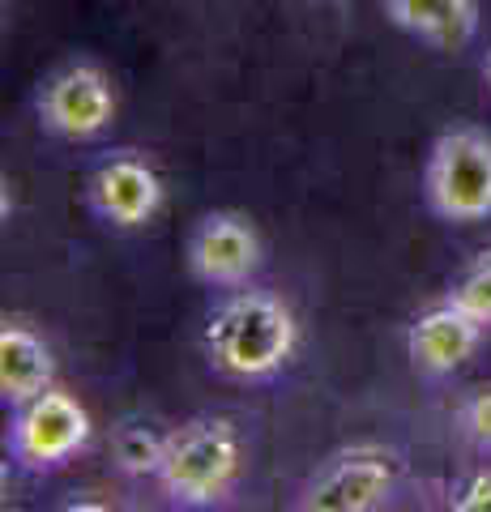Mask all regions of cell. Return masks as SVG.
<instances>
[{
    "instance_id": "6da1fadb",
    "label": "cell",
    "mask_w": 491,
    "mask_h": 512,
    "mask_svg": "<svg viewBox=\"0 0 491 512\" xmlns=\"http://www.w3.org/2000/svg\"><path fill=\"white\" fill-rule=\"evenodd\" d=\"M299 346V320L278 295L240 286L227 291V299L214 303L201 329V350L210 367L227 380L257 384L278 376L295 359Z\"/></svg>"
},
{
    "instance_id": "7a4b0ae2",
    "label": "cell",
    "mask_w": 491,
    "mask_h": 512,
    "mask_svg": "<svg viewBox=\"0 0 491 512\" xmlns=\"http://www.w3.org/2000/svg\"><path fill=\"white\" fill-rule=\"evenodd\" d=\"M244 444L240 431L223 414H197L167 431L163 466L154 483L158 495L176 508H214L240 483Z\"/></svg>"
},
{
    "instance_id": "3957f363",
    "label": "cell",
    "mask_w": 491,
    "mask_h": 512,
    "mask_svg": "<svg viewBox=\"0 0 491 512\" xmlns=\"http://www.w3.org/2000/svg\"><path fill=\"white\" fill-rule=\"evenodd\" d=\"M406 461L389 444H342L334 448L304 483H299L291 508L299 512H376L389 508L402 491Z\"/></svg>"
},
{
    "instance_id": "277c9868",
    "label": "cell",
    "mask_w": 491,
    "mask_h": 512,
    "mask_svg": "<svg viewBox=\"0 0 491 512\" xmlns=\"http://www.w3.org/2000/svg\"><path fill=\"white\" fill-rule=\"evenodd\" d=\"M423 201L440 222L474 227L491 218V133L474 124L445 128L423 163Z\"/></svg>"
},
{
    "instance_id": "5b68a950",
    "label": "cell",
    "mask_w": 491,
    "mask_h": 512,
    "mask_svg": "<svg viewBox=\"0 0 491 512\" xmlns=\"http://www.w3.org/2000/svg\"><path fill=\"white\" fill-rule=\"evenodd\" d=\"M116 82L103 64L69 60L52 69L35 90V120L60 141H94L116 120Z\"/></svg>"
},
{
    "instance_id": "8992f818",
    "label": "cell",
    "mask_w": 491,
    "mask_h": 512,
    "mask_svg": "<svg viewBox=\"0 0 491 512\" xmlns=\"http://www.w3.org/2000/svg\"><path fill=\"white\" fill-rule=\"evenodd\" d=\"M90 444V414L65 389H43L39 397L13 406L9 414V453L26 470H60Z\"/></svg>"
},
{
    "instance_id": "52a82bcc",
    "label": "cell",
    "mask_w": 491,
    "mask_h": 512,
    "mask_svg": "<svg viewBox=\"0 0 491 512\" xmlns=\"http://www.w3.org/2000/svg\"><path fill=\"white\" fill-rule=\"evenodd\" d=\"M163 175L137 150H112L94 163L86 180V205L90 214L116 231H141L150 227L163 210Z\"/></svg>"
},
{
    "instance_id": "ba28073f",
    "label": "cell",
    "mask_w": 491,
    "mask_h": 512,
    "mask_svg": "<svg viewBox=\"0 0 491 512\" xmlns=\"http://www.w3.org/2000/svg\"><path fill=\"white\" fill-rule=\"evenodd\" d=\"M188 274L201 286H214V291H240L257 278V269L265 261V244L261 231L248 214L235 210H214L205 214L193 235H188L184 248Z\"/></svg>"
},
{
    "instance_id": "9c48e42d",
    "label": "cell",
    "mask_w": 491,
    "mask_h": 512,
    "mask_svg": "<svg viewBox=\"0 0 491 512\" xmlns=\"http://www.w3.org/2000/svg\"><path fill=\"white\" fill-rule=\"evenodd\" d=\"M483 325L474 312H466L457 299H436L406 325V359L423 376H453L462 363L474 359L483 346Z\"/></svg>"
},
{
    "instance_id": "30bf717a",
    "label": "cell",
    "mask_w": 491,
    "mask_h": 512,
    "mask_svg": "<svg viewBox=\"0 0 491 512\" xmlns=\"http://www.w3.org/2000/svg\"><path fill=\"white\" fill-rule=\"evenodd\" d=\"M385 18L402 35L419 39L436 52H457L479 35V0H380Z\"/></svg>"
},
{
    "instance_id": "8fae6325",
    "label": "cell",
    "mask_w": 491,
    "mask_h": 512,
    "mask_svg": "<svg viewBox=\"0 0 491 512\" xmlns=\"http://www.w3.org/2000/svg\"><path fill=\"white\" fill-rule=\"evenodd\" d=\"M56 384V359L52 346L22 320H5L0 329V402L9 410L39 397Z\"/></svg>"
},
{
    "instance_id": "7c38bea8",
    "label": "cell",
    "mask_w": 491,
    "mask_h": 512,
    "mask_svg": "<svg viewBox=\"0 0 491 512\" xmlns=\"http://www.w3.org/2000/svg\"><path fill=\"white\" fill-rule=\"evenodd\" d=\"M167 431H158L146 419H124L112 431V461L124 478H154L163 466Z\"/></svg>"
},
{
    "instance_id": "4fadbf2b",
    "label": "cell",
    "mask_w": 491,
    "mask_h": 512,
    "mask_svg": "<svg viewBox=\"0 0 491 512\" xmlns=\"http://www.w3.org/2000/svg\"><path fill=\"white\" fill-rule=\"evenodd\" d=\"M445 295L462 303L466 312H474L483 325H491V248H483L479 256H474L462 274L453 278V286Z\"/></svg>"
},
{
    "instance_id": "5bb4252c",
    "label": "cell",
    "mask_w": 491,
    "mask_h": 512,
    "mask_svg": "<svg viewBox=\"0 0 491 512\" xmlns=\"http://www.w3.org/2000/svg\"><path fill=\"white\" fill-rule=\"evenodd\" d=\"M453 419H457V431H462L470 444L491 448V384H479V389H470L462 402H457Z\"/></svg>"
},
{
    "instance_id": "9a60e30c",
    "label": "cell",
    "mask_w": 491,
    "mask_h": 512,
    "mask_svg": "<svg viewBox=\"0 0 491 512\" xmlns=\"http://www.w3.org/2000/svg\"><path fill=\"white\" fill-rule=\"evenodd\" d=\"M449 512H491V466H479L445 487Z\"/></svg>"
},
{
    "instance_id": "2e32d148",
    "label": "cell",
    "mask_w": 491,
    "mask_h": 512,
    "mask_svg": "<svg viewBox=\"0 0 491 512\" xmlns=\"http://www.w3.org/2000/svg\"><path fill=\"white\" fill-rule=\"evenodd\" d=\"M483 82H487V90H491V47H487V56H483Z\"/></svg>"
}]
</instances>
